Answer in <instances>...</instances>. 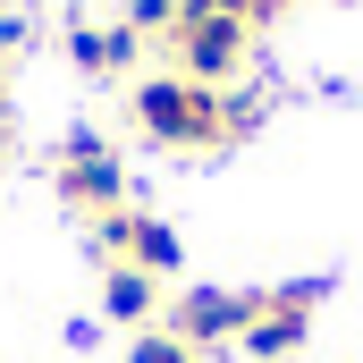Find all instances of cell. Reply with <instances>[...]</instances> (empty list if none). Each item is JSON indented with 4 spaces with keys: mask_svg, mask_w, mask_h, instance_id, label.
<instances>
[{
    "mask_svg": "<svg viewBox=\"0 0 363 363\" xmlns=\"http://www.w3.org/2000/svg\"><path fill=\"white\" fill-rule=\"evenodd\" d=\"M0 60H9V51H0ZM0 127H9V85H0Z\"/></svg>",
    "mask_w": 363,
    "mask_h": 363,
    "instance_id": "12",
    "label": "cell"
},
{
    "mask_svg": "<svg viewBox=\"0 0 363 363\" xmlns=\"http://www.w3.org/2000/svg\"><path fill=\"white\" fill-rule=\"evenodd\" d=\"M127 118H135L144 144H161V152H228V101L211 85H194V77H178V68L135 77Z\"/></svg>",
    "mask_w": 363,
    "mask_h": 363,
    "instance_id": "1",
    "label": "cell"
},
{
    "mask_svg": "<svg viewBox=\"0 0 363 363\" xmlns=\"http://www.w3.org/2000/svg\"><path fill=\"white\" fill-rule=\"evenodd\" d=\"M51 186H60V203H68V211H85V220L127 211V161H118L101 135H68V144H60V161H51Z\"/></svg>",
    "mask_w": 363,
    "mask_h": 363,
    "instance_id": "4",
    "label": "cell"
},
{
    "mask_svg": "<svg viewBox=\"0 0 363 363\" xmlns=\"http://www.w3.org/2000/svg\"><path fill=\"white\" fill-rule=\"evenodd\" d=\"M287 9H296V0H245V26L262 34V26H279V17H287Z\"/></svg>",
    "mask_w": 363,
    "mask_h": 363,
    "instance_id": "11",
    "label": "cell"
},
{
    "mask_svg": "<svg viewBox=\"0 0 363 363\" xmlns=\"http://www.w3.org/2000/svg\"><path fill=\"white\" fill-rule=\"evenodd\" d=\"M169 68L194 77V85H211V93H228L245 68H254V26H237V17H178Z\"/></svg>",
    "mask_w": 363,
    "mask_h": 363,
    "instance_id": "3",
    "label": "cell"
},
{
    "mask_svg": "<svg viewBox=\"0 0 363 363\" xmlns=\"http://www.w3.org/2000/svg\"><path fill=\"white\" fill-rule=\"evenodd\" d=\"M127 26H135L144 43H152V34L169 43V34H178V0H127Z\"/></svg>",
    "mask_w": 363,
    "mask_h": 363,
    "instance_id": "10",
    "label": "cell"
},
{
    "mask_svg": "<svg viewBox=\"0 0 363 363\" xmlns=\"http://www.w3.org/2000/svg\"><path fill=\"white\" fill-rule=\"evenodd\" d=\"M0 152H9V127H0Z\"/></svg>",
    "mask_w": 363,
    "mask_h": 363,
    "instance_id": "13",
    "label": "cell"
},
{
    "mask_svg": "<svg viewBox=\"0 0 363 363\" xmlns=\"http://www.w3.org/2000/svg\"><path fill=\"white\" fill-rule=\"evenodd\" d=\"M245 321H254V287H178L161 330H178L194 355H211V347H237Z\"/></svg>",
    "mask_w": 363,
    "mask_h": 363,
    "instance_id": "6",
    "label": "cell"
},
{
    "mask_svg": "<svg viewBox=\"0 0 363 363\" xmlns=\"http://www.w3.org/2000/svg\"><path fill=\"white\" fill-rule=\"evenodd\" d=\"M127 363H203V355L186 347L178 330H161V321H152V330H135V347H127Z\"/></svg>",
    "mask_w": 363,
    "mask_h": 363,
    "instance_id": "9",
    "label": "cell"
},
{
    "mask_svg": "<svg viewBox=\"0 0 363 363\" xmlns=\"http://www.w3.org/2000/svg\"><path fill=\"white\" fill-rule=\"evenodd\" d=\"M68 60L85 68V77H127L135 60H144V34L118 17V26H68Z\"/></svg>",
    "mask_w": 363,
    "mask_h": 363,
    "instance_id": "7",
    "label": "cell"
},
{
    "mask_svg": "<svg viewBox=\"0 0 363 363\" xmlns=\"http://www.w3.org/2000/svg\"><path fill=\"white\" fill-rule=\"evenodd\" d=\"M161 313V279L127 271V262H101V321H127V330H152Z\"/></svg>",
    "mask_w": 363,
    "mask_h": 363,
    "instance_id": "8",
    "label": "cell"
},
{
    "mask_svg": "<svg viewBox=\"0 0 363 363\" xmlns=\"http://www.w3.org/2000/svg\"><path fill=\"white\" fill-rule=\"evenodd\" d=\"M93 254L101 262H127V271L144 279H178V228L161 220V211H110V220H93Z\"/></svg>",
    "mask_w": 363,
    "mask_h": 363,
    "instance_id": "5",
    "label": "cell"
},
{
    "mask_svg": "<svg viewBox=\"0 0 363 363\" xmlns=\"http://www.w3.org/2000/svg\"><path fill=\"white\" fill-rule=\"evenodd\" d=\"M321 296H330V279H279V287H254V321H245V355L254 363H287L304 355V338H313V313H321Z\"/></svg>",
    "mask_w": 363,
    "mask_h": 363,
    "instance_id": "2",
    "label": "cell"
}]
</instances>
